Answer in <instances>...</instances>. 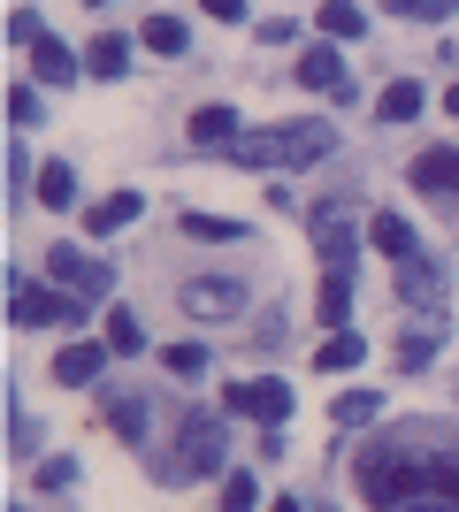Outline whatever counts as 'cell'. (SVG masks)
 <instances>
[{
	"instance_id": "cell-1",
	"label": "cell",
	"mask_w": 459,
	"mask_h": 512,
	"mask_svg": "<svg viewBox=\"0 0 459 512\" xmlns=\"http://www.w3.org/2000/svg\"><path fill=\"white\" fill-rule=\"evenodd\" d=\"M352 490L375 512H459V451L429 436V421L383 428L352 459Z\"/></svg>"
},
{
	"instance_id": "cell-2",
	"label": "cell",
	"mask_w": 459,
	"mask_h": 512,
	"mask_svg": "<svg viewBox=\"0 0 459 512\" xmlns=\"http://www.w3.org/2000/svg\"><path fill=\"white\" fill-rule=\"evenodd\" d=\"M329 146H337L329 123H276V130H245L230 153L245 169H314V161H329Z\"/></svg>"
},
{
	"instance_id": "cell-3",
	"label": "cell",
	"mask_w": 459,
	"mask_h": 512,
	"mask_svg": "<svg viewBox=\"0 0 459 512\" xmlns=\"http://www.w3.org/2000/svg\"><path fill=\"white\" fill-rule=\"evenodd\" d=\"M222 444H230V428H222L215 413H184L176 444L161 451V482H199V474H215L222 467Z\"/></svg>"
},
{
	"instance_id": "cell-4",
	"label": "cell",
	"mask_w": 459,
	"mask_h": 512,
	"mask_svg": "<svg viewBox=\"0 0 459 512\" xmlns=\"http://www.w3.org/2000/svg\"><path fill=\"white\" fill-rule=\"evenodd\" d=\"M85 306L92 299H77V291H46V283H23V276H8V321L16 329H85Z\"/></svg>"
},
{
	"instance_id": "cell-5",
	"label": "cell",
	"mask_w": 459,
	"mask_h": 512,
	"mask_svg": "<svg viewBox=\"0 0 459 512\" xmlns=\"http://www.w3.org/2000/svg\"><path fill=\"white\" fill-rule=\"evenodd\" d=\"M222 406L253 413L261 428H284L291 421V383H276V375H261V383H230V390H222Z\"/></svg>"
},
{
	"instance_id": "cell-6",
	"label": "cell",
	"mask_w": 459,
	"mask_h": 512,
	"mask_svg": "<svg viewBox=\"0 0 459 512\" xmlns=\"http://www.w3.org/2000/svg\"><path fill=\"white\" fill-rule=\"evenodd\" d=\"M46 268H54V283H62V291H77V299H108V260L77 253V245H54V253H46Z\"/></svg>"
},
{
	"instance_id": "cell-7",
	"label": "cell",
	"mask_w": 459,
	"mask_h": 512,
	"mask_svg": "<svg viewBox=\"0 0 459 512\" xmlns=\"http://www.w3.org/2000/svg\"><path fill=\"white\" fill-rule=\"evenodd\" d=\"M406 184H414V192H429V199H459V146H429V153H414Z\"/></svg>"
},
{
	"instance_id": "cell-8",
	"label": "cell",
	"mask_w": 459,
	"mask_h": 512,
	"mask_svg": "<svg viewBox=\"0 0 459 512\" xmlns=\"http://www.w3.org/2000/svg\"><path fill=\"white\" fill-rule=\"evenodd\" d=\"M437 291H444V268L429 253L398 260V306H421V314H437Z\"/></svg>"
},
{
	"instance_id": "cell-9",
	"label": "cell",
	"mask_w": 459,
	"mask_h": 512,
	"mask_svg": "<svg viewBox=\"0 0 459 512\" xmlns=\"http://www.w3.org/2000/svg\"><path fill=\"white\" fill-rule=\"evenodd\" d=\"M100 367H108V337L100 344H62V352H54V383H69V390H85V383H100Z\"/></svg>"
},
{
	"instance_id": "cell-10",
	"label": "cell",
	"mask_w": 459,
	"mask_h": 512,
	"mask_svg": "<svg viewBox=\"0 0 459 512\" xmlns=\"http://www.w3.org/2000/svg\"><path fill=\"white\" fill-rule=\"evenodd\" d=\"M314 245H322V268H352V230H345V207L329 199V207H314Z\"/></svg>"
},
{
	"instance_id": "cell-11",
	"label": "cell",
	"mask_w": 459,
	"mask_h": 512,
	"mask_svg": "<svg viewBox=\"0 0 459 512\" xmlns=\"http://www.w3.org/2000/svg\"><path fill=\"white\" fill-rule=\"evenodd\" d=\"M299 85L306 92H337V100H345L352 77H345V62H337V46H306V54H299Z\"/></svg>"
},
{
	"instance_id": "cell-12",
	"label": "cell",
	"mask_w": 459,
	"mask_h": 512,
	"mask_svg": "<svg viewBox=\"0 0 459 512\" xmlns=\"http://www.w3.org/2000/svg\"><path fill=\"white\" fill-rule=\"evenodd\" d=\"M238 306H245L238 283H184V314H199V321H230Z\"/></svg>"
},
{
	"instance_id": "cell-13",
	"label": "cell",
	"mask_w": 459,
	"mask_h": 512,
	"mask_svg": "<svg viewBox=\"0 0 459 512\" xmlns=\"http://www.w3.org/2000/svg\"><path fill=\"white\" fill-rule=\"evenodd\" d=\"M368 237H375V253H391V268L421 253V245H414V222H406V214H391V207H383V214L368 222Z\"/></svg>"
},
{
	"instance_id": "cell-14",
	"label": "cell",
	"mask_w": 459,
	"mask_h": 512,
	"mask_svg": "<svg viewBox=\"0 0 459 512\" xmlns=\"http://www.w3.org/2000/svg\"><path fill=\"white\" fill-rule=\"evenodd\" d=\"M238 138H245V130H238V115H230V107H199V115H192V146H207V153H230V146H238Z\"/></svg>"
},
{
	"instance_id": "cell-15",
	"label": "cell",
	"mask_w": 459,
	"mask_h": 512,
	"mask_svg": "<svg viewBox=\"0 0 459 512\" xmlns=\"http://www.w3.org/2000/svg\"><path fill=\"white\" fill-rule=\"evenodd\" d=\"M31 69H39V85H69V77H77V54H69L62 39H39L31 46Z\"/></svg>"
},
{
	"instance_id": "cell-16",
	"label": "cell",
	"mask_w": 459,
	"mask_h": 512,
	"mask_svg": "<svg viewBox=\"0 0 459 512\" xmlns=\"http://www.w3.org/2000/svg\"><path fill=\"white\" fill-rule=\"evenodd\" d=\"M375 115H383V123H414V115H421V85H414V77H391L383 100H375Z\"/></svg>"
},
{
	"instance_id": "cell-17",
	"label": "cell",
	"mask_w": 459,
	"mask_h": 512,
	"mask_svg": "<svg viewBox=\"0 0 459 512\" xmlns=\"http://www.w3.org/2000/svg\"><path fill=\"white\" fill-rule=\"evenodd\" d=\"M39 207H54V214L77 207V176H69V161H46V169H39Z\"/></svg>"
},
{
	"instance_id": "cell-18",
	"label": "cell",
	"mask_w": 459,
	"mask_h": 512,
	"mask_svg": "<svg viewBox=\"0 0 459 512\" xmlns=\"http://www.w3.org/2000/svg\"><path fill=\"white\" fill-rule=\"evenodd\" d=\"M138 207H146L138 192H108L100 207H92V237H108V230H123V222H138Z\"/></svg>"
},
{
	"instance_id": "cell-19",
	"label": "cell",
	"mask_w": 459,
	"mask_h": 512,
	"mask_svg": "<svg viewBox=\"0 0 459 512\" xmlns=\"http://www.w3.org/2000/svg\"><path fill=\"white\" fill-rule=\"evenodd\" d=\"M444 344V314H429L414 337H398V367H429V352Z\"/></svg>"
},
{
	"instance_id": "cell-20",
	"label": "cell",
	"mask_w": 459,
	"mask_h": 512,
	"mask_svg": "<svg viewBox=\"0 0 459 512\" xmlns=\"http://www.w3.org/2000/svg\"><path fill=\"white\" fill-rule=\"evenodd\" d=\"M345 314H352V268H329L322 276V321L345 329Z\"/></svg>"
},
{
	"instance_id": "cell-21",
	"label": "cell",
	"mask_w": 459,
	"mask_h": 512,
	"mask_svg": "<svg viewBox=\"0 0 459 512\" xmlns=\"http://www.w3.org/2000/svg\"><path fill=\"white\" fill-rule=\"evenodd\" d=\"M314 23H322L329 39H360V31H368V16H360L352 0H322V8H314Z\"/></svg>"
},
{
	"instance_id": "cell-22",
	"label": "cell",
	"mask_w": 459,
	"mask_h": 512,
	"mask_svg": "<svg viewBox=\"0 0 459 512\" xmlns=\"http://www.w3.org/2000/svg\"><path fill=\"white\" fill-rule=\"evenodd\" d=\"M100 337H108V352H123V360H131L138 344H146V329H138L131 306H108V329H100Z\"/></svg>"
},
{
	"instance_id": "cell-23",
	"label": "cell",
	"mask_w": 459,
	"mask_h": 512,
	"mask_svg": "<svg viewBox=\"0 0 459 512\" xmlns=\"http://www.w3.org/2000/svg\"><path fill=\"white\" fill-rule=\"evenodd\" d=\"M375 413H383V398H375V390H345V398H337V413H329V428H368Z\"/></svg>"
},
{
	"instance_id": "cell-24",
	"label": "cell",
	"mask_w": 459,
	"mask_h": 512,
	"mask_svg": "<svg viewBox=\"0 0 459 512\" xmlns=\"http://www.w3.org/2000/svg\"><path fill=\"white\" fill-rule=\"evenodd\" d=\"M8 451H16V459H31V451H39V421L23 413L16 390H8Z\"/></svg>"
},
{
	"instance_id": "cell-25",
	"label": "cell",
	"mask_w": 459,
	"mask_h": 512,
	"mask_svg": "<svg viewBox=\"0 0 459 512\" xmlns=\"http://www.w3.org/2000/svg\"><path fill=\"white\" fill-rule=\"evenodd\" d=\"M314 367H322V375H345V367H360V337H352V329H337V337L314 352Z\"/></svg>"
},
{
	"instance_id": "cell-26",
	"label": "cell",
	"mask_w": 459,
	"mask_h": 512,
	"mask_svg": "<svg viewBox=\"0 0 459 512\" xmlns=\"http://www.w3.org/2000/svg\"><path fill=\"white\" fill-rule=\"evenodd\" d=\"M92 77H123V69H131V39H92Z\"/></svg>"
},
{
	"instance_id": "cell-27",
	"label": "cell",
	"mask_w": 459,
	"mask_h": 512,
	"mask_svg": "<svg viewBox=\"0 0 459 512\" xmlns=\"http://www.w3.org/2000/svg\"><path fill=\"white\" fill-rule=\"evenodd\" d=\"M161 367H169L176 383H199V375H207V367H215V360H207L199 344H169V352H161Z\"/></svg>"
},
{
	"instance_id": "cell-28",
	"label": "cell",
	"mask_w": 459,
	"mask_h": 512,
	"mask_svg": "<svg viewBox=\"0 0 459 512\" xmlns=\"http://www.w3.org/2000/svg\"><path fill=\"white\" fill-rule=\"evenodd\" d=\"M184 39H192L184 16H146V46H153V54H184Z\"/></svg>"
},
{
	"instance_id": "cell-29",
	"label": "cell",
	"mask_w": 459,
	"mask_h": 512,
	"mask_svg": "<svg viewBox=\"0 0 459 512\" xmlns=\"http://www.w3.org/2000/svg\"><path fill=\"white\" fill-rule=\"evenodd\" d=\"M184 230H192V237H215V245H238L245 222H230V214H184Z\"/></svg>"
},
{
	"instance_id": "cell-30",
	"label": "cell",
	"mask_w": 459,
	"mask_h": 512,
	"mask_svg": "<svg viewBox=\"0 0 459 512\" xmlns=\"http://www.w3.org/2000/svg\"><path fill=\"white\" fill-rule=\"evenodd\" d=\"M261 505V482L253 474H222V512H253Z\"/></svg>"
},
{
	"instance_id": "cell-31",
	"label": "cell",
	"mask_w": 459,
	"mask_h": 512,
	"mask_svg": "<svg viewBox=\"0 0 459 512\" xmlns=\"http://www.w3.org/2000/svg\"><path fill=\"white\" fill-rule=\"evenodd\" d=\"M8 123H16V130H39L46 123V107H39V92H31V85L8 92Z\"/></svg>"
},
{
	"instance_id": "cell-32",
	"label": "cell",
	"mask_w": 459,
	"mask_h": 512,
	"mask_svg": "<svg viewBox=\"0 0 459 512\" xmlns=\"http://www.w3.org/2000/svg\"><path fill=\"white\" fill-rule=\"evenodd\" d=\"M108 421H115V436H131V444L146 436V406H138V398H115V406H108Z\"/></svg>"
},
{
	"instance_id": "cell-33",
	"label": "cell",
	"mask_w": 459,
	"mask_h": 512,
	"mask_svg": "<svg viewBox=\"0 0 459 512\" xmlns=\"http://www.w3.org/2000/svg\"><path fill=\"white\" fill-rule=\"evenodd\" d=\"M452 0H391V16H414V23H444Z\"/></svg>"
},
{
	"instance_id": "cell-34",
	"label": "cell",
	"mask_w": 459,
	"mask_h": 512,
	"mask_svg": "<svg viewBox=\"0 0 459 512\" xmlns=\"http://www.w3.org/2000/svg\"><path fill=\"white\" fill-rule=\"evenodd\" d=\"M8 39H16V46H39L46 31H39V16H31V8H16V16H8Z\"/></svg>"
},
{
	"instance_id": "cell-35",
	"label": "cell",
	"mask_w": 459,
	"mask_h": 512,
	"mask_svg": "<svg viewBox=\"0 0 459 512\" xmlns=\"http://www.w3.org/2000/svg\"><path fill=\"white\" fill-rule=\"evenodd\" d=\"M253 39H261V46H291V16H261V23H253Z\"/></svg>"
},
{
	"instance_id": "cell-36",
	"label": "cell",
	"mask_w": 459,
	"mask_h": 512,
	"mask_svg": "<svg viewBox=\"0 0 459 512\" xmlns=\"http://www.w3.org/2000/svg\"><path fill=\"white\" fill-rule=\"evenodd\" d=\"M69 482H77V467H69V459H46V467H39V490H69Z\"/></svg>"
},
{
	"instance_id": "cell-37",
	"label": "cell",
	"mask_w": 459,
	"mask_h": 512,
	"mask_svg": "<svg viewBox=\"0 0 459 512\" xmlns=\"http://www.w3.org/2000/svg\"><path fill=\"white\" fill-rule=\"evenodd\" d=\"M23 184H31V161H23V146H8V199H23Z\"/></svg>"
},
{
	"instance_id": "cell-38",
	"label": "cell",
	"mask_w": 459,
	"mask_h": 512,
	"mask_svg": "<svg viewBox=\"0 0 459 512\" xmlns=\"http://www.w3.org/2000/svg\"><path fill=\"white\" fill-rule=\"evenodd\" d=\"M199 8H207L215 23H245V0H199Z\"/></svg>"
},
{
	"instance_id": "cell-39",
	"label": "cell",
	"mask_w": 459,
	"mask_h": 512,
	"mask_svg": "<svg viewBox=\"0 0 459 512\" xmlns=\"http://www.w3.org/2000/svg\"><path fill=\"white\" fill-rule=\"evenodd\" d=\"M444 107H452V115H459V77H452V92H444Z\"/></svg>"
},
{
	"instance_id": "cell-40",
	"label": "cell",
	"mask_w": 459,
	"mask_h": 512,
	"mask_svg": "<svg viewBox=\"0 0 459 512\" xmlns=\"http://www.w3.org/2000/svg\"><path fill=\"white\" fill-rule=\"evenodd\" d=\"M276 512H299V505H291V497H276Z\"/></svg>"
},
{
	"instance_id": "cell-41",
	"label": "cell",
	"mask_w": 459,
	"mask_h": 512,
	"mask_svg": "<svg viewBox=\"0 0 459 512\" xmlns=\"http://www.w3.org/2000/svg\"><path fill=\"white\" fill-rule=\"evenodd\" d=\"M8 512H23V505H8Z\"/></svg>"
}]
</instances>
